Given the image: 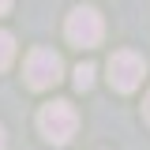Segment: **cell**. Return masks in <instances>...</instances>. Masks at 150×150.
Returning a JSON list of instances; mask_svg holds the SVG:
<instances>
[{"instance_id": "5b68a950", "label": "cell", "mask_w": 150, "mask_h": 150, "mask_svg": "<svg viewBox=\"0 0 150 150\" xmlns=\"http://www.w3.org/2000/svg\"><path fill=\"white\" fill-rule=\"evenodd\" d=\"M11 56H15V38L8 34V30H0V71L11 64Z\"/></svg>"}, {"instance_id": "6da1fadb", "label": "cell", "mask_w": 150, "mask_h": 150, "mask_svg": "<svg viewBox=\"0 0 150 150\" xmlns=\"http://www.w3.org/2000/svg\"><path fill=\"white\" fill-rule=\"evenodd\" d=\"M38 128H41V135H45L49 143L64 146L75 135V128H79V112H75L68 101H53V105H45V109L38 112Z\"/></svg>"}, {"instance_id": "9c48e42d", "label": "cell", "mask_w": 150, "mask_h": 150, "mask_svg": "<svg viewBox=\"0 0 150 150\" xmlns=\"http://www.w3.org/2000/svg\"><path fill=\"white\" fill-rule=\"evenodd\" d=\"M143 109H146V120H150V94H146V105H143Z\"/></svg>"}, {"instance_id": "7a4b0ae2", "label": "cell", "mask_w": 150, "mask_h": 150, "mask_svg": "<svg viewBox=\"0 0 150 150\" xmlns=\"http://www.w3.org/2000/svg\"><path fill=\"white\" fill-rule=\"evenodd\" d=\"M143 75H146V60H143L139 53L120 49V53L109 56V83H112V90L131 94L139 83H143Z\"/></svg>"}, {"instance_id": "277c9868", "label": "cell", "mask_w": 150, "mask_h": 150, "mask_svg": "<svg viewBox=\"0 0 150 150\" xmlns=\"http://www.w3.org/2000/svg\"><path fill=\"white\" fill-rule=\"evenodd\" d=\"M68 41L71 45H79V49H90V45H98L101 41V34H105V23H101V15L94 11V8H75L71 15H68Z\"/></svg>"}, {"instance_id": "3957f363", "label": "cell", "mask_w": 150, "mask_h": 150, "mask_svg": "<svg viewBox=\"0 0 150 150\" xmlns=\"http://www.w3.org/2000/svg\"><path fill=\"white\" fill-rule=\"evenodd\" d=\"M23 75H26V83H30L34 90H49V86H56V83H60L64 64H60V56H56L53 49H34V53L26 56Z\"/></svg>"}, {"instance_id": "ba28073f", "label": "cell", "mask_w": 150, "mask_h": 150, "mask_svg": "<svg viewBox=\"0 0 150 150\" xmlns=\"http://www.w3.org/2000/svg\"><path fill=\"white\" fill-rule=\"evenodd\" d=\"M8 8H11V0H0V15H4V11H8Z\"/></svg>"}, {"instance_id": "52a82bcc", "label": "cell", "mask_w": 150, "mask_h": 150, "mask_svg": "<svg viewBox=\"0 0 150 150\" xmlns=\"http://www.w3.org/2000/svg\"><path fill=\"white\" fill-rule=\"evenodd\" d=\"M8 146V135H4V124H0V150Z\"/></svg>"}, {"instance_id": "8992f818", "label": "cell", "mask_w": 150, "mask_h": 150, "mask_svg": "<svg viewBox=\"0 0 150 150\" xmlns=\"http://www.w3.org/2000/svg\"><path fill=\"white\" fill-rule=\"evenodd\" d=\"M90 83H94V64H79L75 68V86L79 90H90Z\"/></svg>"}]
</instances>
